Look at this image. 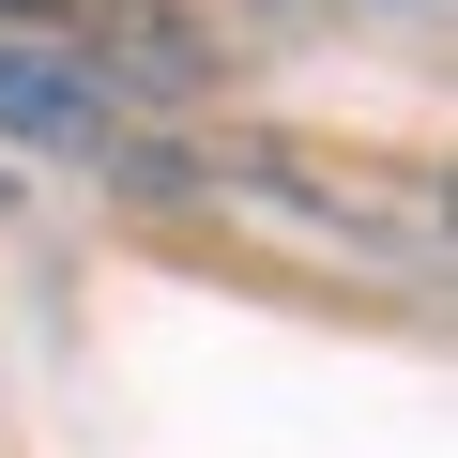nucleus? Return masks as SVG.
I'll return each mask as SVG.
<instances>
[{
	"mask_svg": "<svg viewBox=\"0 0 458 458\" xmlns=\"http://www.w3.org/2000/svg\"><path fill=\"white\" fill-rule=\"evenodd\" d=\"M107 183L168 214L183 245H245L260 276H336V291H443V168L397 153H306V138H183L123 123Z\"/></svg>",
	"mask_w": 458,
	"mask_h": 458,
	"instance_id": "obj_1",
	"label": "nucleus"
},
{
	"mask_svg": "<svg viewBox=\"0 0 458 458\" xmlns=\"http://www.w3.org/2000/svg\"><path fill=\"white\" fill-rule=\"evenodd\" d=\"M0 31L62 47L77 77H107L123 107H214L229 92V31L199 0H0Z\"/></svg>",
	"mask_w": 458,
	"mask_h": 458,
	"instance_id": "obj_2",
	"label": "nucleus"
},
{
	"mask_svg": "<svg viewBox=\"0 0 458 458\" xmlns=\"http://www.w3.org/2000/svg\"><path fill=\"white\" fill-rule=\"evenodd\" d=\"M123 123H138V107H123L107 77H77V62L31 47V31H0V138H31V153H62V168H107Z\"/></svg>",
	"mask_w": 458,
	"mask_h": 458,
	"instance_id": "obj_3",
	"label": "nucleus"
}]
</instances>
